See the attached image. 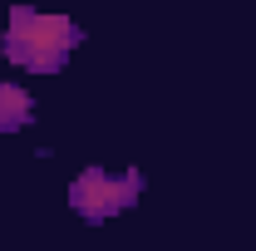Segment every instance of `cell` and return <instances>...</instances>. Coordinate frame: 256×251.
Returning <instances> with one entry per match:
<instances>
[{
	"label": "cell",
	"instance_id": "cell-1",
	"mask_svg": "<svg viewBox=\"0 0 256 251\" xmlns=\"http://www.w3.org/2000/svg\"><path fill=\"white\" fill-rule=\"evenodd\" d=\"M74 44H79L74 20H64V15H40V10H30V5H15V10H10V30L0 34L5 60L25 64V69H34V74L64 69V60H69Z\"/></svg>",
	"mask_w": 256,
	"mask_h": 251
},
{
	"label": "cell",
	"instance_id": "cell-2",
	"mask_svg": "<svg viewBox=\"0 0 256 251\" xmlns=\"http://www.w3.org/2000/svg\"><path fill=\"white\" fill-rule=\"evenodd\" d=\"M138 192H143V172L138 168H128L124 178H108L104 168H89V172L74 178L69 207L79 217H89V222H104V217H114V212H124V207H133Z\"/></svg>",
	"mask_w": 256,
	"mask_h": 251
},
{
	"label": "cell",
	"instance_id": "cell-3",
	"mask_svg": "<svg viewBox=\"0 0 256 251\" xmlns=\"http://www.w3.org/2000/svg\"><path fill=\"white\" fill-rule=\"evenodd\" d=\"M34 118V98L20 84H0V133H20Z\"/></svg>",
	"mask_w": 256,
	"mask_h": 251
}]
</instances>
